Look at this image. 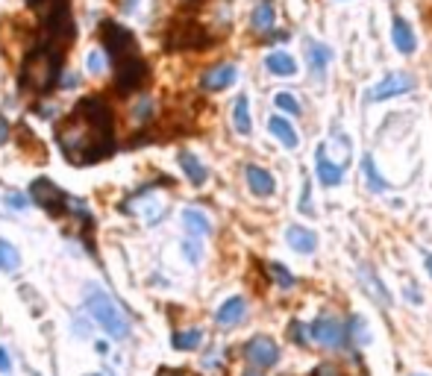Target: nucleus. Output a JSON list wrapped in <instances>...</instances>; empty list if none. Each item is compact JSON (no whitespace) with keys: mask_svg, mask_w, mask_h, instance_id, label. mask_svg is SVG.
I'll return each instance as SVG.
<instances>
[{"mask_svg":"<svg viewBox=\"0 0 432 376\" xmlns=\"http://www.w3.org/2000/svg\"><path fill=\"white\" fill-rule=\"evenodd\" d=\"M56 141L62 156L77 168L106 159L115 150V115L106 97L101 94L83 97L59 123Z\"/></svg>","mask_w":432,"mask_h":376,"instance_id":"f257e3e1","label":"nucleus"},{"mask_svg":"<svg viewBox=\"0 0 432 376\" xmlns=\"http://www.w3.org/2000/svg\"><path fill=\"white\" fill-rule=\"evenodd\" d=\"M62 56H65V50L47 44V41L33 47L18 68V86L30 94H47L59 83Z\"/></svg>","mask_w":432,"mask_h":376,"instance_id":"f03ea898","label":"nucleus"},{"mask_svg":"<svg viewBox=\"0 0 432 376\" xmlns=\"http://www.w3.org/2000/svg\"><path fill=\"white\" fill-rule=\"evenodd\" d=\"M86 309H88V315L94 317L103 327V332L109 335V338H115V341H124L127 335H130V320L124 317V312L115 306V300L103 291V288H98V285H88L86 288Z\"/></svg>","mask_w":432,"mask_h":376,"instance_id":"7ed1b4c3","label":"nucleus"},{"mask_svg":"<svg viewBox=\"0 0 432 376\" xmlns=\"http://www.w3.org/2000/svg\"><path fill=\"white\" fill-rule=\"evenodd\" d=\"M150 77V68L138 54L135 56H127L121 62H115V91L118 94H133L138 91Z\"/></svg>","mask_w":432,"mask_h":376,"instance_id":"20e7f679","label":"nucleus"},{"mask_svg":"<svg viewBox=\"0 0 432 376\" xmlns=\"http://www.w3.org/2000/svg\"><path fill=\"white\" fill-rule=\"evenodd\" d=\"M101 39H103V44H106V50H109V56H112L115 62H121V59L138 54V41H135V36H133L127 27H121L118 21H103V24H101Z\"/></svg>","mask_w":432,"mask_h":376,"instance_id":"39448f33","label":"nucleus"},{"mask_svg":"<svg viewBox=\"0 0 432 376\" xmlns=\"http://www.w3.org/2000/svg\"><path fill=\"white\" fill-rule=\"evenodd\" d=\"M209 41L212 36L197 21H177L168 33V50H203Z\"/></svg>","mask_w":432,"mask_h":376,"instance_id":"423d86ee","label":"nucleus"},{"mask_svg":"<svg viewBox=\"0 0 432 376\" xmlns=\"http://www.w3.org/2000/svg\"><path fill=\"white\" fill-rule=\"evenodd\" d=\"M30 197H33V203H38L47 215H53V218H59V215L68 212V194H65L56 183L44 180V177H41V180H33Z\"/></svg>","mask_w":432,"mask_h":376,"instance_id":"0eeeda50","label":"nucleus"},{"mask_svg":"<svg viewBox=\"0 0 432 376\" xmlns=\"http://www.w3.org/2000/svg\"><path fill=\"white\" fill-rule=\"evenodd\" d=\"M415 88V77L412 73H403V71H391L386 73L371 91H368V100L371 103H379V100H391V97H400L406 91Z\"/></svg>","mask_w":432,"mask_h":376,"instance_id":"6e6552de","label":"nucleus"},{"mask_svg":"<svg viewBox=\"0 0 432 376\" xmlns=\"http://www.w3.org/2000/svg\"><path fill=\"white\" fill-rule=\"evenodd\" d=\"M306 332H309L312 341H318V344H324V347H329V350L341 347V344L347 341L344 323L335 320V317H318V320H312Z\"/></svg>","mask_w":432,"mask_h":376,"instance_id":"1a4fd4ad","label":"nucleus"},{"mask_svg":"<svg viewBox=\"0 0 432 376\" xmlns=\"http://www.w3.org/2000/svg\"><path fill=\"white\" fill-rule=\"evenodd\" d=\"M245 359L253 365V367H274L279 362V347L274 338L268 335H253L247 344H245Z\"/></svg>","mask_w":432,"mask_h":376,"instance_id":"9d476101","label":"nucleus"},{"mask_svg":"<svg viewBox=\"0 0 432 376\" xmlns=\"http://www.w3.org/2000/svg\"><path fill=\"white\" fill-rule=\"evenodd\" d=\"M235 77H238L235 65L221 62V65H212L209 71H203L200 86H203V91H221V88H230L235 83Z\"/></svg>","mask_w":432,"mask_h":376,"instance_id":"9b49d317","label":"nucleus"},{"mask_svg":"<svg viewBox=\"0 0 432 376\" xmlns=\"http://www.w3.org/2000/svg\"><path fill=\"white\" fill-rule=\"evenodd\" d=\"M277 27V9H274V0H259L253 6V15H250V30L259 33V36H268L274 33Z\"/></svg>","mask_w":432,"mask_h":376,"instance_id":"f8f14e48","label":"nucleus"},{"mask_svg":"<svg viewBox=\"0 0 432 376\" xmlns=\"http://www.w3.org/2000/svg\"><path fill=\"white\" fill-rule=\"evenodd\" d=\"M391 39H394V47L400 50V54H415V47H418V39H415V30H412V24L406 21V18H394L391 24Z\"/></svg>","mask_w":432,"mask_h":376,"instance_id":"ddd939ff","label":"nucleus"},{"mask_svg":"<svg viewBox=\"0 0 432 376\" xmlns=\"http://www.w3.org/2000/svg\"><path fill=\"white\" fill-rule=\"evenodd\" d=\"M245 177H247V186H250V191H253L256 197H271L274 188H277L274 177H271L265 168H259V165H247V168H245Z\"/></svg>","mask_w":432,"mask_h":376,"instance_id":"4468645a","label":"nucleus"},{"mask_svg":"<svg viewBox=\"0 0 432 376\" xmlns=\"http://www.w3.org/2000/svg\"><path fill=\"white\" fill-rule=\"evenodd\" d=\"M247 315V300L245 297H230L227 303L215 312V320L221 323V327H235V323H242Z\"/></svg>","mask_w":432,"mask_h":376,"instance_id":"2eb2a0df","label":"nucleus"},{"mask_svg":"<svg viewBox=\"0 0 432 376\" xmlns=\"http://www.w3.org/2000/svg\"><path fill=\"white\" fill-rule=\"evenodd\" d=\"M285 241L292 250H297V253H315V247H318V235L306 227H300V223L285 230Z\"/></svg>","mask_w":432,"mask_h":376,"instance_id":"dca6fc26","label":"nucleus"},{"mask_svg":"<svg viewBox=\"0 0 432 376\" xmlns=\"http://www.w3.org/2000/svg\"><path fill=\"white\" fill-rule=\"evenodd\" d=\"M359 283H362V288L376 300V303H379L382 309H389V306H391V294L386 291V285H382V283L374 277V270H371V268H359Z\"/></svg>","mask_w":432,"mask_h":376,"instance_id":"f3484780","label":"nucleus"},{"mask_svg":"<svg viewBox=\"0 0 432 376\" xmlns=\"http://www.w3.org/2000/svg\"><path fill=\"white\" fill-rule=\"evenodd\" d=\"M318 180L324 183V186H339L341 183V177H344V171H341V165L339 162H332V159H326V147L321 144L318 147Z\"/></svg>","mask_w":432,"mask_h":376,"instance_id":"a211bd4d","label":"nucleus"},{"mask_svg":"<svg viewBox=\"0 0 432 376\" xmlns=\"http://www.w3.org/2000/svg\"><path fill=\"white\" fill-rule=\"evenodd\" d=\"M268 130H271V136H277L279 138V144L282 147H288V150H294L297 144H300V136H297V130L288 123V118H282V115H274L271 121H268Z\"/></svg>","mask_w":432,"mask_h":376,"instance_id":"6ab92c4d","label":"nucleus"},{"mask_svg":"<svg viewBox=\"0 0 432 376\" xmlns=\"http://www.w3.org/2000/svg\"><path fill=\"white\" fill-rule=\"evenodd\" d=\"M153 115H156L153 97H148V94L135 97V103L130 106V121H133V127H148V123L153 121Z\"/></svg>","mask_w":432,"mask_h":376,"instance_id":"aec40b11","label":"nucleus"},{"mask_svg":"<svg viewBox=\"0 0 432 376\" xmlns=\"http://www.w3.org/2000/svg\"><path fill=\"white\" fill-rule=\"evenodd\" d=\"M265 68L274 73V77H294V73H297V62L288 56V54H282V50H274V54H268Z\"/></svg>","mask_w":432,"mask_h":376,"instance_id":"412c9836","label":"nucleus"},{"mask_svg":"<svg viewBox=\"0 0 432 376\" xmlns=\"http://www.w3.org/2000/svg\"><path fill=\"white\" fill-rule=\"evenodd\" d=\"M182 223H185L188 235H195V238H203V235L212 233V220H209L200 209H185V212H182Z\"/></svg>","mask_w":432,"mask_h":376,"instance_id":"4be33fe9","label":"nucleus"},{"mask_svg":"<svg viewBox=\"0 0 432 376\" xmlns=\"http://www.w3.org/2000/svg\"><path fill=\"white\" fill-rule=\"evenodd\" d=\"M180 165H182V171H185V177L195 183V186H203L206 183V177H209V171H206V165L195 156V153H188V150H182L180 153Z\"/></svg>","mask_w":432,"mask_h":376,"instance_id":"5701e85b","label":"nucleus"},{"mask_svg":"<svg viewBox=\"0 0 432 376\" xmlns=\"http://www.w3.org/2000/svg\"><path fill=\"white\" fill-rule=\"evenodd\" d=\"M232 123H235V130L242 133V136H247L250 130H253V121H250V100L242 94L235 100V106H232Z\"/></svg>","mask_w":432,"mask_h":376,"instance_id":"b1692460","label":"nucleus"},{"mask_svg":"<svg viewBox=\"0 0 432 376\" xmlns=\"http://www.w3.org/2000/svg\"><path fill=\"white\" fill-rule=\"evenodd\" d=\"M306 59H309V68L315 71V73H324L326 71V65L332 62V50L326 47V44H309V50H306Z\"/></svg>","mask_w":432,"mask_h":376,"instance_id":"393cba45","label":"nucleus"},{"mask_svg":"<svg viewBox=\"0 0 432 376\" xmlns=\"http://www.w3.org/2000/svg\"><path fill=\"white\" fill-rule=\"evenodd\" d=\"M171 341H174L177 350H195V347H200L203 332H200V330H182V332H177Z\"/></svg>","mask_w":432,"mask_h":376,"instance_id":"a878e982","label":"nucleus"},{"mask_svg":"<svg viewBox=\"0 0 432 376\" xmlns=\"http://www.w3.org/2000/svg\"><path fill=\"white\" fill-rule=\"evenodd\" d=\"M18 262H21V253H18V250H15L9 241L0 238V270H15Z\"/></svg>","mask_w":432,"mask_h":376,"instance_id":"bb28decb","label":"nucleus"},{"mask_svg":"<svg viewBox=\"0 0 432 376\" xmlns=\"http://www.w3.org/2000/svg\"><path fill=\"white\" fill-rule=\"evenodd\" d=\"M268 270H271V277H274V283H277L279 288H292V285H294V273L288 270L285 265L271 262V265H268Z\"/></svg>","mask_w":432,"mask_h":376,"instance_id":"cd10ccee","label":"nucleus"},{"mask_svg":"<svg viewBox=\"0 0 432 376\" xmlns=\"http://www.w3.org/2000/svg\"><path fill=\"white\" fill-rule=\"evenodd\" d=\"M362 168H365V177H368V183H371V188H374V191H386V188H389V183L376 173V165H374V159H371V156H365V159H362Z\"/></svg>","mask_w":432,"mask_h":376,"instance_id":"c85d7f7f","label":"nucleus"},{"mask_svg":"<svg viewBox=\"0 0 432 376\" xmlns=\"http://www.w3.org/2000/svg\"><path fill=\"white\" fill-rule=\"evenodd\" d=\"M347 335H353L359 344H368L371 335H368V323H365V317L353 315V317H350V330H347Z\"/></svg>","mask_w":432,"mask_h":376,"instance_id":"c756f323","label":"nucleus"},{"mask_svg":"<svg viewBox=\"0 0 432 376\" xmlns=\"http://www.w3.org/2000/svg\"><path fill=\"white\" fill-rule=\"evenodd\" d=\"M274 100H277V106H279L282 112H288L292 118H294V115H300V103H297V97H294V94H288V91H277V97H274Z\"/></svg>","mask_w":432,"mask_h":376,"instance_id":"7c9ffc66","label":"nucleus"},{"mask_svg":"<svg viewBox=\"0 0 432 376\" xmlns=\"http://www.w3.org/2000/svg\"><path fill=\"white\" fill-rule=\"evenodd\" d=\"M182 253H185V259L191 262V265H197L200 259H203V250H200V241L191 235V238H185L182 241Z\"/></svg>","mask_w":432,"mask_h":376,"instance_id":"2f4dec72","label":"nucleus"},{"mask_svg":"<svg viewBox=\"0 0 432 376\" xmlns=\"http://www.w3.org/2000/svg\"><path fill=\"white\" fill-rule=\"evenodd\" d=\"M86 68H88V73H103L106 71V56L101 54V50H91V54L86 56Z\"/></svg>","mask_w":432,"mask_h":376,"instance_id":"473e14b6","label":"nucleus"},{"mask_svg":"<svg viewBox=\"0 0 432 376\" xmlns=\"http://www.w3.org/2000/svg\"><path fill=\"white\" fill-rule=\"evenodd\" d=\"M4 200H6V206H9V209H18V212H21V209H27V203H30V197H27V194H21V191H9Z\"/></svg>","mask_w":432,"mask_h":376,"instance_id":"72a5a7b5","label":"nucleus"},{"mask_svg":"<svg viewBox=\"0 0 432 376\" xmlns=\"http://www.w3.org/2000/svg\"><path fill=\"white\" fill-rule=\"evenodd\" d=\"M312 376H344V373H341V367H335V365H318Z\"/></svg>","mask_w":432,"mask_h":376,"instance_id":"f704fd0d","label":"nucleus"},{"mask_svg":"<svg viewBox=\"0 0 432 376\" xmlns=\"http://www.w3.org/2000/svg\"><path fill=\"white\" fill-rule=\"evenodd\" d=\"M12 370V359H9V353L4 347H0V373H9Z\"/></svg>","mask_w":432,"mask_h":376,"instance_id":"c9c22d12","label":"nucleus"},{"mask_svg":"<svg viewBox=\"0 0 432 376\" xmlns=\"http://www.w3.org/2000/svg\"><path fill=\"white\" fill-rule=\"evenodd\" d=\"M6 138H9V123H6L4 115H0V144H6Z\"/></svg>","mask_w":432,"mask_h":376,"instance_id":"e433bc0d","label":"nucleus"},{"mask_svg":"<svg viewBox=\"0 0 432 376\" xmlns=\"http://www.w3.org/2000/svg\"><path fill=\"white\" fill-rule=\"evenodd\" d=\"M292 338H294V341H303V327H300V323H294V327H292Z\"/></svg>","mask_w":432,"mask_h":376,"instance_id":"4c0bfd02","label":"nucleus"},{"mask_svg":"<svg viewBox=\"0 0 432 376\" xmlns=\"http://www.w3.org/2000/svg\"><path fill=\"white\" fill-rule=\"evenodd\" d=\"M27 4H30L33 9H44L47 4H51V0H27Z\"/></svg>","mask_w":432,"mask_h":376,"instance_id":"58836bf2","label":"nucleus"},{"mask_svg":"<svg viewBox=\"0 0 432 376\" xmlns=\"http://www.w3.org/2000/svg\"><path fill=\"white\" fill-rule=\"evenodd\" d=\"M121 6H124V12H133V9L138 6V0H124V4H121Z\"/></svg>","mask_w":432,"mask_h":376,"instance_id":"ea45409f","label":"nucleus"},{"mask_svg":"<svg viewBox=\"0 0 432 376\" xmlns=\"http://www.w3.org/2000/svg\"><path fill=\"white\" fill-rule=\"evenodd\" d=\"M423 268H426V273L432 277V253H426V256H423Z\"/></svg>","mask_w":432,"mask_h":376,"instance_id":"a19ab883","label":"nucleus"},{"mask_svg":"<svg viewBox=\"0 0 432 376\" xmlns=\"http://www.w3.org/2000/svg\"><path fill=\"white\" fill-rule=\"evenodd\" d=\"M62 83H65V86H68V88H74V86H77V83H80V80H77V77H65V80H62Z\"/></svg>","mask_w":432,"mask_h":376,"instance_id":"79ce46f5","label":"nucleus"},{"mask_svg":"<svg viewBox=\"0 0 432 376\" xmlns=\"http://www.w3.org/2000/svg\"><path fill=\"white\" fill-rule=\"evenodd\" d=\"M242 376H259V373H256V370H245Z\"/></svg>","mask_w":432,"mask_h":376,"instance_id":"37998d69","label":"nucleus"},{"mask_svg":"<svg viewBox=\"0 0 432 376\" xmlns=\"http://www.w3.org/2000/svg\"><path fill=\"white\" fill-rule=\"evenodd\" d=\"M88 376H103V373H88Z\"/></svg>","mask_w":432,"mask_h":376,"instance_id":"c03bdc74","label":"nucleus"}]
</instances>
